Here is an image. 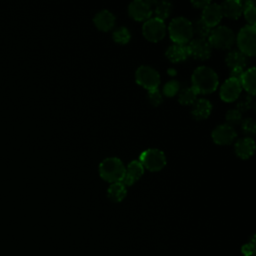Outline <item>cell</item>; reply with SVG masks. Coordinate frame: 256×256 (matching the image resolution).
Segmentation results:
<instances>
[{"label": "cell", "mask_w": 256, "mask_h": 256, "mask_svg": "<svg viewBox=\"0 0 256 256\" xmlns=\"http://www.w3.org/2000/svg\"><path fill=\"white\" fill-rule=\"evenodd\" d=\"M188 53L195 59L199 60H206L210 57L212 47L210 43L206 39L196 38L189 42L188 46Z\"/></svg>", "instance_id": "9"}, {"label": "cell", "mask_w": 256, "mask_h": 256, "mask_svg": "<svg viewBox=\"0 0 256 256\" xmlns=\"http://www.w3.org/2000/svg\"><path fill=\"white\" fill-rule=\"evenodd\" d=\"M169 36L175 44H186L193 36L192 23L185 17H176L169 24Z\"/></svg>", "instance_id": "2"}, {"label": "cell", "mask_w": 256, "mask_h": 256, "mask_svg": "<svg viewBox=\"0 0 256 256\" xmlns=\"http://www.w3.org/2000/svg\"><path fill=\"white\" fill-rule=\"evenodd\" d=\"M192 105L193 107L191 110V114L197 120H202L207 118L212 111V105L210 101L204 98L196 99V101Z\"/></svg>", "instance_id": "18"}, {"label": "cell", "mask_w": 256, "mask_h": 256, "mask_svg": "<svg viewBox=\"0 0 256 256\" xmlns=\"http://www.w3.org/2000/svg\"><path fill=\"white\" fill-rule=\"evenodd\" d=\"M254 106V100H253V96L249 95V94H246L244 96H242L237 104H236V109L240 112H243V111H246V110H249L251 109L252 107Z\"/></svg>", "instance_id": "28"}, {"label": "cell", "mask_w": 256, "mask_h": 256, "mask_svg": "<svg viewBox=\"0 0 256 256\" xmlns=\"http://www.w3.org/2000/svg\"><path fill=\"white\" fill-rule=\"evenodd\" d=\"M242 12L244 13L245 19L249 23L248 25L255 26L256 23V11H255V4L253 1L248 0L245 3H243V9Z\"/></svg>", "instance_id": "25"}, {"label": "cell", "mask_w": 256, "mask_h": 256, "mask_svg": "<svg viewBox=\"0 0 256 256\" xmlns=\"http://www.w3.org/2000/svg\"><path fill=\"white\" fill-rule=\"evenodd\" d=\"M147 98L153 106H158L163 101V97H162V95H161V93L158 89L149 90L148 93H147Z\"/></svg>", "instance_id": "32"}, {"label": "cell", "mask_w": 256, "mask_h": 256, "mask_svg": "<svg viewBox=\"0 0 256 256\" xmlns=\"http://www.w3.org/2000/svg\"><path fill=\"white\" fill-rule=\"evenodd\" d=\"M165 55L171 62L177 63V62H182L186 60L187 57L189 56V53L186 45L174 43L173 45L167 48Z\"/></svg>", "instance_id": "19"}, {"label": "cell", "mask_w": 256, "mask_h": 256, "mask_svg": "<svg viewBox=\"0 0 256 256\" xmlns=\"http://www.w3.org/2000/svg\"><path fill=\"white\" fill-rule=\"evenodd\" d=\"M128 13L136 21H144L151 18L152 8L147 1L135 0L128 6Z\"/></svg>", "instance_id": "11"}, {"label": "cell", "mask_w": 256, "mask_h": 256, "mask_svg": "<svg viewBox=\"0 0 256 256\" xmlns=\"http://www.w3.org/2000/svg\"><path fill=\"white\" fill-rule=\"evenodd\" d=\"M201 19L210 28L216 26L222 19V12H221L220 5L217 3L210 2L206 7L203 8Z\"/></svg>", "instance_id": "13"}, {"label": "cell", "mask_w": 256, "mask_h": 256, "mask_svg": "<svg viewBox=\"0 0 256 256\" xmlns=\"http://www.w3.org/2000/svg\"><path fill=\"white\" fill-rule=\"evenodd\" d=\"M237 134L234 128L228 124H220L214 128L211 137L212 140L219 145H228L233 142Z\"/></svg>", "instance_id": "10"}, {"label": "cell", "mask_w": 256, "mask_h": 256, "mask_svg": "<svg viewBox=\"0 0 256 256\" xmlns=\"http://www.w3.org/2000/svg\"><path fill=\"white\" fill-rule=\"evenodd\" d=\"M192 87L197 94L212 93L218 87V76L216 72L207 66L197 67L191 77Z\"/></svg>", "instance_id": "1"}, {"label": "cell", "mask_w": 256, "mask_h": 256, "mask_svg": "<svg viewBox=\"0 0 256 256\" xmlns=\"http://www.w3.org/2000/svg\"><path fill=\"white\" fill-rule=\"evenodd\" d=\"M254 250H255V246H254V242L252 243H248V244H245L243 247H242V252L245 256H251V255H254Z\"/></svg>", "instance_id": "34"}, {"label": "cell", "mask_w": 256, "mask_h": 256, "mask_svg": "<svg viewBox=\"0 0 256 256\" xmlns=\"http://www.w3.org/2000/svg\"><path fill=\"white\" fill-rule=\"evenodd\" d=\"M135 78L136 82L148 91L157 89L160 84L159 73L154 68L147 65L138 67L135 73Z\"/></svg>", "instance_id": "7"}, {"label": "cell", "mask_w": 256, "mask_h": 256, "mask_svg": "<svg viewBox=\"0 0 256 256\" xmlns=\"http://www.w3.org/2000/svg\"><path fill=\"white\" fill-rule=\"evenodd\" d=\"M255 149V142L251 137L239 139L234 146L236 155L241 159H248L252 156Z\"/></svg>", "instance_id": "16"}, {"label": "cell", "mask_w": 256, "mask_h": 256, "mask_svg": "<svg viewBox=\"0 0 256 256\" xmlns=\"http://www.w3.org/2000/svg\"><path fill=\"white\" fill-rule=\"evenodd\" d=\"M251 256H254V255H251Z\"/></svg>", "instance_id": "36"}, {"label": "cell", "mask_w": 256, "mask_h": 256, "mask_svg": "<svg viewBox=\"0 0 256 256\" xmlns=\"http://www.w3.org/2000/svg\"><path fill=\"white\" fill-rule=\"evenodd\" d=\"M144 173V167L138 160L131 161L127 168H125V174L122 180L120 181L125 187L131 186L135 181L140 179Z\"/></svg>", "instance_id": "14"}, {"label": "cell", "mask_w": 256, "mask_h": 256, "mask_svg": "<svg viewBox=\"0 0 256 256\" xmlns=\"http://www.w3.org/2000/svg\"><path fill=\"white\" fill-rule=\"evenodd\" d=\"M226 64L227 66L232 69V68H243L246 66V57L243 53H241L240 51H230L225 58Z\"/></svg>", "instance_id": "21"}, {"label": "cell", "mask_w": 256, "mask_h": 256, "mask_svg": "<svg viewBox=\"0 0 256 256\" xmlns=\"http://www.w3.org/2000/svg\"><path fill=\"white\" fill-rule=\"evenodd\" d=\"M255 76H256V70L254 67H251V68H248L246 71H244L242 78L240 80L241 87L244 88L247 91V93L251 96H254L256 93Z\"/></svg>", "instance_id": "20"}, {"label": "cell", "mask_w": 256, "mask_h": 256, "mask_svg": "<svg viewBox=\"0 0 256 256\" xmlns=\"http://www.w3.org/2000/svg\"><path fill=\"white\" fill-rule=\"evenodd\" d=\"M243 73H244V69H243V68H239V67H237V68H232V69H230V73H229L230 77H229V78L235 79V80H237V81L240 82Z\"/></svg>", "instance_id": "33"}, {"label": "cell", "mask_w": 256, "mask_h": 256, "mask_svg": "<svg viewBox=\"0 0 256 256\" xmlns=\"http://www.w3.org/2000/svg\"><path fill=\"white\" fill-rule=\"evenodd\" d=\"M242 131L247 135H253L256 130V123L252 118H246L241 121Z\"/></svg>", "instance_id": "31"}, {"label": "cell", "mask_w": 256, "mask_h": 256, "mask_svg": "<svg viewBox=\"0 0 256 256\" xmlns=\"http://www.w3.org/2000/svg\"><path fill=\"white\" fill-rule=\"evenodd\" d=\"M192 29H193V34L195 33L201 39H205L206 37H209L210 32H211V28L209 26H207L201 18L196 20L192 24Z\"/></svg>", "instance_id": "26"}, {"label": "cell", "mask_w": 256, "mask_h": 256, "mask_svg": "<svg viewBox=\"0 0 256 256\" xmlns=\"http://www.w3.org/2000/svg\"><path fill=\"white\" fill-rule=\"evenodd\" d=\"M142 33L144 37L150 42H158L162 40L166 33V26L164 21L153 17L146 20L142 26Z\"/></svg>", "instance_id": "8"}, {"label": "cell", "mask_w": 256, "mask_h": 256, "mask_svg": "<svg viewBox=\"0 0 256 256\" xmlns=\"http://www.w3.org/2000/svg\"><path fill=\"white\" fill-rule=\"evenodd\" d=\"M112 37H113V40L116 43H118V44H126L131 39V33H130V31L126 27L121 26V27L117 28L113 32Z\"/></svg>", "instance_id": "27"}, {"label": "cell", "mask_w": 256, "mask_h": 256, "mask_svg": "<svg viewBox=\"0 0 256 256\" xmlns=\"http://www.w3.org/2000/svg\"><path fill=\"white\" fill-rule=\"evenodd\" d=\"M210 3V1H191V4L196 7V8H204L206 7L208 4Z\"/></svg>", "instance_id": "35"}, {"label": "cell", "mask_w": 256, "mask_h": 256, "mask_svg": "<svg viewBox=\"0 0 256 256\" xmlns=\"http://www.w3.org/2000/svg\"><path fill=\"white\" fill-rule=\"evenodd\" d=\"M125 174V166L117 157L105 158L99 165V175L107 182H120Z\"/></svg>", "instance_id": "3"}, {"label": "cell", "mask_w": 256, "mask_h": 256, "mask_svg": "<svg viewBox=\"0 0 256 256\" xmlns=\"http://www.w3.org/2000/svg\"><path fill=\"white\" fill-rule=\"evenodd\" d=\"M153 5H155V14L156 18L164 21L169 17L172 11V4L167 1H154Z\"/></svg>", "instance_id": "24"}, {"label": "cell", "mask_w": 256, "mask_h": 256, "mask_svg": "<svg viewBox=\"0 0 256 256\" xmlns=\"http://www.w3.org/2000/svg\"><path fill=\"white\" fill-rule=\"evenodd\" d=\"M208 42L211 47H216L218 49H228L235 41V35L232 29L227 26H218L211 30L208 37Z\"/></svg>", "instance_id": "5"}, {"label": "cell", "mask_w": 256, "mask_h": 256, "mask_svg": "<svg viewBox=\"0 0 256 256\" xmlns=\"http://www.w3.org/2000/svg\"><path fill=\"white\" fill-rule=\"evenodd\" d=\"M197 92L192 86L182 88L178 94V101L182 105H192L197 98Z\"/></svg>", "instance_id": "23"}, {"label": "cell", "mask_w": 256, "mask_h": 256, "mask_svg": "<svg viewBox=\"0 0 256 256\" xmlns=\"http://www.w3.org/2000/svg\"><path fill=\"white\" fill-rule=\"evenodd\" d=\"M95 26L101 31H109L115 24V16L108 10H101L93 18Z\"/></svg>", "instance_id": "15"}, {"label": "cell", "mask_w": 256, "mask_h": 256, "mask_svg": "<svg viewBox=\"0 0 256 256\" xmlns=\"http://www.w3.org/2000/svg\"><path fill=\"white\" fill-rule=\"evenodd\" d=\"M237 44L240 52L247 56L256 54V28L255 26L246 25L242 27L237 35Z\"/></svg>", "instance_id": "4"}, {"label": "cell", "mask_w": 256, "mask_h": 256, "mask_svg": "<svg viewBox=\"0 0 256 256\" xmlns=\"http://www.w3.org/2000/svg\"><path fill=\"white\" fill-rule=\"evenodd\" d=\"M225 119H226V122H227L226 124L233 127V125H238V124L241 123L242 114L237 109H230V110L227 111V113L225 115Z\"/></svg>", "instance_id": "29"}, {"label": "cell", "mask_w": 256, "mask_h": 256, "mask_svg": "<svg viewBox=\"0 0 256 256\" xmlns=\"http://www.w3.org/2000/svg\"><path fill=\"white\" fill-rule=\"evenodd\" d=\"M242 87L239 81L228 78L220 88V98L225 102H233L239 98Z\"/></svg>", "instance_id": "12"}, {"label": "cell", "mask_w": 256, "mask_h": 256, "mask_svg": "<svg viewBox=\"0 0 256 256\" xmlns=\"http://www.w3.org/2000/svg\"><path fill=\"white\" fill-rule=\"evenodd\" d=\"M180 89V84L176 80L168 81L163 87V93L167 97H173Z\"/></svg>", "instance_id": "30"}, {"label": "cell", "mask_w": 256, "mask_h": 256, "mask_svg": "<svg viewBox=\"0 0 256 256\" xmlns=\"http://www.w3.org/2000/svg\"><path fill=\"white\" fill-rule=\"evenodd\" d=\"M222 16L230 19H237L240 17L243 9V3L239 0H226L220 4Z\"/></svg>", "instance_id": "17"}, {"label": "cell", "mask_w": 256, "mask_h": 256, "mask_svg": "<svg viewBox=\"0 0 256 256\" xmlns=\"http://www.w3.org/2000/svg\"><path fill=\"white\" fill-rule=\"evenodd\" d=\"M139 162L149 171L156 172L166 165V157L161 150L150 148L140 154Z\"/></svg>", "instance_id": "6"}, {"label": "cell", "mask_w": 256, "mask_h": 256, "mask_svg": "<svg viewBox=\"0 0 256 256\" xmlns=\"http://www.w3.org/2000/svg\"><path fill=\"white\" fill-rule=\"evenodd\" d=\"M107 196L113 202H121L126 196V187L121 182L112 183L108 187Z\"/></svg>", "instance_id": "22"}]
</instances>
